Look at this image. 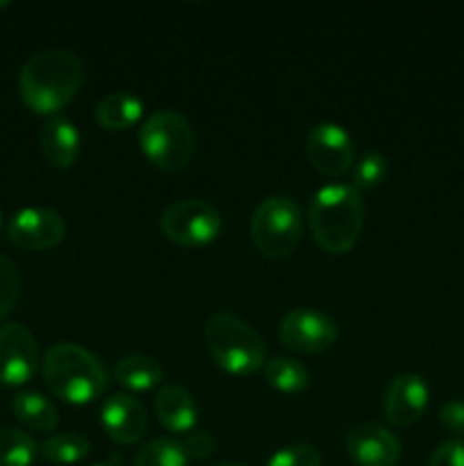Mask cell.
Here are the masks:
<instances>
[{"mask_svg":"<svg viewBox=\"0 0 464 466\" xmlns=\"http://www.w3.org/2000/svg\"><path fill=\"white\" fill-rule=\"evenodd\" d=\"M364 226V203L353 185H328L309 203V230L318 248L344 255L358 244Z\"/></svg>","mask_w":464,"mask_h":466,"instance_id":"7a4b0ae2","label":"cell"},{"mask_svg":"<svg viewBox=\"0 0 464 466\" xmlns=\"http://www.w3.org/2000/svg\"><path fill=\"white\" fill-rule=\"evenodd\" d=\"M205 341L214 362L232 376H253L267 364L262 337L235 314H212L205 326Z\"/></svg>","mask_w":464,"mask_h":466,"instance_id":"277c9868","label":"cell"},{"mask_svg":"<svg viewBox=\"0 0 464 466\" xmlns=\"http://www.w3.org/2000/svg\"><path fill=\"white\" fill-rule=\"evenodd\" d=\"M441 426L453 432L455 440L464 441V400H449L439 410Z\"/></svg>","mask_w":464,"mask_h":466,"instance_id":"f1b7e54d","label":"cell"},{"mask_svg":"<svg viewBox=\"0 0 464 466\" xmlns=\"http://www.w3.org/2000/svg\"><path fill=\"white\" fill-rule=\"evenodd\" d=\"M428 466H464V441L449 440L437 446L428 460Z\"/></svg>","mask_w":464,"mask_h":466,"instance_id":"83f0119b","label":"cell"},{"mask_svg":"<svg viewBox=\"0 0 464 466\" xmlns=\"http://www.w3.org/2000/svg\"><path fill=\"white\" fill-rule=\"evenodd\" d=\"M144 114V100L132 91H112L96 105V121L100 127L112 132L127 130Z\"/></svg>","mask_w":464,"mask_h":466,"instance_id":"e0dca14e","label":"cell"},{"mask_svg":"<svg viewBox=\"0 0 464 466\" xmlns=\"http://www.w3.org/2000/svg\"><path fill=\"white\" fill-rule=\"evenodd\" d=\"M96 466H118V460L112 458L109 462H103V464H96Z\"/></svg>","mask_w":464,"mask_h":466,"instance_id":"f546056e","label":"cell"},{"mask_svg":"<svg viewBox=\"0 0 464 466\" xmlns=\"http://www.w3.org/2000/svg\"><path fill=\"white\" fill-rule=\"evenodd\" d=\"M217 466H241V464H217Z\"/></svg>","mask_w":464,"mask_h":466,"instance_id":"1f68e13d","label":"cell"},{"mask_svg":"<svg viewBox=\"0 0 464 466\" xmlns=\"http://www.w3.org/2000/svg\"><path fill=\"white\" fill-rule=\"evenodd\" d=\"M305 153L312 167L323 176H341L355 164L353 139L341 126L330 121L317 123L305 141Z\"/></svg>","mask_w":464,"mask_h":466,"instance_id":"30bf717a","label":"cell"},{"mask_svg":"<svg viewBox=\"0 0 464 466\" xmlns=\"http://www.w3.org/2000/svg\"><path fill=\"white\" fill-rule=\"evenodd\" d=\"M428 399H430V390H428L426 380L421 376L400 373L389 382L385 391V400H382L387 421L396 428L412 426L426 412Z\"/></svg>","mask_w":464,"mask_h":466,"instance_id":"4fadbf2b","label":"cell"},{"mask_svg":"<svg viewBox=\"0 0 464 466\" xmlns=\"http://www.w3.org/2000/svg\"><path fill=\"white\" fill-rule=\"evenodd\" d=\"M189 458L182 451L180 441L166 440V437H159V440H150L148 444H144L136 453L135 464L132 466H187Z\"/></svg>","mask_w":464,"mask_h":466,"instance_id":"603a6c76","label":"cell"},{"mask_svg":"<svg viewBox=\"0 0 464 466\" xmlns=\"http://www.w3.org/2000/svg\"><path fill=\"white\" fill-rule=\"evenodd\" d=\"M267 466H321V455L309 444H294L276 451Z\"/></svg>","mask_w":464,"mask_h":466,"instance_id":"484cf974","label":"cell"},{"mask_svg":"<svg viewBox=\"0 0 464 466\" xmlns=\"http://www.w3.org/2000/svg\"><path fill=\"white\" fill-rule=\"evenodd\" d=\"M303 232V212L287 196H268L255 208L250 237L264 258L282 259L294 253Z\"/></svg>","mask_w":464,"mask_h":466,"instance_id":"8992f818","label":"cell"},{"mask_svg":"<svg viewBox=\"0 0 464 466\" xmlns=\"http://www.w3.org/2000/svg\"><path fill=\"white\" fill-rule=\"evenodd\" d=\"M91 444L82 435L76 432H64V435H53L39 446L41 458L53 464H76L89 455Z\"/></svg>","mask_w":464,"mask_h":466,"instance_id":"44dd1931","label":"cell"},{"mask_svg":"<svg viewBox=\"0 0 464 466\" xmlns=\"http://www.w3.org/2000/svg\"><path fill=\"white\" fill-rule=\"evenodd\" d=\"M12 412L23 426L36 432L53 431L59 423V412L55 403H50L45 396L36 394V391H21L14 396Z\"/></svg>","mask_w":464,"mask_h":466,"instance_id":"d6986e66","label":"cell"},{"mask_svg":"<svg viewBox=\"0 0 464 466\" xmlns=\"http://www.w3.org/2000/svg\"><path fill=\"white\" fill-rule=\"evenodd\" d=\"M41 153L55 168H71L80 155V132L64 116H50L39 132Z\"/></svg>","mask_w":464,"mask_h":466,"instance_id":"9a60e30c","label":"cell"},{"mask_svg":"<svg viewBox=\"0 0 464 466\" xmlns=\"http://www.w3.org/2000/svg\"><path fill=\"white\" fill-rule=\"evenodd\" d=\"M155 412H157L159 423L168 432L187 435L194 431L196 421H198V405L182 385L159 387L157 396H155Z\"/></svg>","mask_w":464,"mask_h":466,"instance_id":"2e32d148","label":"cell"},{"mask_svg":"<svg viewBox=\"0 0 464 466\" xmlns=\"http://www.w3.org/2000/svg\"><path fill=\"white\" fill-rule=\"evenodd\" d=\"M346 446L358 466H396L403 453L398 437L376 421L355 423L346 437Z\"/></svg>","mask_w":464,"mask_h":466,"instance_id":"7c38bea8","label":"cell"},{"mask_svg":"<svg viewBox=\"0 0 464 466\" xmlns=\"http://www.w3.org/2000/svg\"><path fill=\"white\" fill-rule=\"evenodd\" d=\"M39 367V346L21 323L0 328V385L23 387L35 378Z\"/></svg>","mask_w":464,"mask_h":466,"instance_id":"9c48e42d","label":"cell"},{"mask_svg":"<svg viewBox=\"0 0 464 466\" xmlns=\"http://www.w3.org/2000/svg\"><path fill=\"white\" fill-rule=\"evenodd\" d=\"M339 337L335 319L314 308H296L280 321V341L289 350L305 355H318L335 346Z\"/></svg>","mask_w":464,"mask_h":466,"instance_id":"ba28073f","label":"cell"},{"mask_svg":"<svg viewBox=\"0 0 464 466\" xmlns=\"http://www.w3.org/2000/svg\"><path fill=\"white\" fill-rule=\"evenodd\" d=\"M264 378L268 385L285 394H298L308 390L309 371L298 362L289 358H273L264 364Z\"/></svg>","mask_w":464,"mask_h":466,"instance_id":"ffe728a7","label":"cell"},{"mask_svg":"<svg viewBox=\"0 0 464 466\" xmlns=\"http://www.w3.org/2000/svg\"><path fill=\"white\" fill-rule=\"evenodd\" d=\"M44 382L57 399L71 405L94 403L109 385L103 362L77 344H57L45 353Z\"/></svg>","mask_w":464,"mask_h":466,"instance_id":"3957f363","label":"cell"},{"mask_svg":"<svg viewBox=\"0 0 464 466\" xmlns=\"http://www.w3.org/2000/svg\"><path fill=\"white\" fill-rule=\"evenodd\" d=\"M100 421H103L109 440L121 446H132L141 441V437L146 435V428H148L144 405L130 394L109 396L100 410Z\"/></svg>","mask_w":464,"mask_h":466,"instance_id":"5bb4252c","label":"cell"},{"mask_svg":"<svg viewBox=\"0 0 464 466\" xmlns=\"http://www.w3.org/2000/svg\"><path fill=\"white\" fill-rule=\"evenodd\" d=\"M85 71L82 62L64 48L32 55L18 76L21 100L35 114H57L80 91Z\"/></svg>","mask_w":464,"mask_h":466,"instance_id":"6da1fadb","label":"cell"},{"mask_svg":"<svg viewBox=\"0 0 464 466\" xmlns=\"http://www.w3.org/2000/svg\"><path fill=\"white\" fill-rule=\"evenodd\" d=\"M387 173H389V162L382 153H364L358 162L353 164V187L358 191L376 189L385 182Z\"/></svg>","mask_w":464,"mask_h":466,"instance_id":"cb8c5ba5","label":"cell"},{"mask_svg":"<svg viewBox=\"0 0 464 466\" xmlns=\"http://www.w3.org/2000/svg\"><path fill=\"white\" fill-rule=\"evenodd\" d=\"M7 5H9L7 0H0V9H5V7H7Z\"/></svg>","mask_w":464,"mask_h":466,"instance_id":"4dcf8cb0","label":"cell"},{"mask_svg":"<svg viewBox=\"0 0 464 466\" xmlns=\"http://www.w3.org/2000/svg\"><path fill=\"white\" fill-rule=\"evenodd\" d=\"M18 291H21V278H18L16 264L0 255V321L14 309Z\"/></svg>","mask_w":464,"mask_h":466,"instance_id":"d4e9b609","label":"cell"},{"mask_svg":"<svg viewBox=\"0 0 464 466\" xmlns=\"http://www.w3.org/2000/svg\"><path fill=\"white\" fill-rule=\"evenodd\" d=\"M139 148L159 171H185L194 155V130L182 114L162 109L141 123Z\"/></svg>","mask_w":464,"mask_h":466,"instance_id":"5b68a950","label":"cell"},{"mask_svg":"<svg viewBox=\"0 0 464 466\" xmlns=\"http://www.w3.org/2000/svg\"><path fill=\"white\" fill-rule=\"evenodd\" d=\"M39 453L27 432L18 428H0V466H32Z\"/></svg>","mask_w":464,"mask_h":466,"instance_id":"7402d4cb","label":"cell"},{"mask_svg":"<svg viewBox=\"0 0 464 466\" xmlns=\"http://www.w3.org/2000/svg\"><path fill=\"white\" fill-rule=\"evenodd\" d=\"M162 364L150 355H127L114 364V378L118 385L132 391H148L162 382Z\"/></svg>","mask_w":464,"mask_h":466,"instance_id":"ac0fdd59","label":"cell"},{"mask_svg":"<svg viewBox=\"0 0 464 466\" xmlns=\"http://www.w3.org/2000/svg\"><path fill=\"white\" fill-rule=\"evenodd\" d=\"M164 237L185 248L212 244L221 232V214L200 198H182L168 205L159 218Z\"/></svg>","mask_w":464,"mask_h":466,"instance_id":"52a82bcc","label":"cell"},{"mask_svg":"<svg viewBox=\"0 0 464 466\" xmlns=\"http://www.w3.org/2000/svg\"><path fill=\"white\" fill-rule=\"evenodd\" d=\"M66 235V223L55 209L25 208L12 217L7 237L16 248L48 250L55 248Z\"/></svg>","mask_w":464,"mask_h":466,"instance_id":"8fae6325","label":"cell"},{"mask_svg":"<svg viewBox=\"0 0 464 466\" xmlns=\"http://www.w3.org/2000/svg\"><path fill=\"white\" fill-rule=\"evenodd\" d=\"M182 451L187 453V458H196V460H205L214 453L217 449V440H214L209 432H187L185 440L180 441Z\"/></svg>","mask_w":464,"mask_h":466,"instance_id":"4316f807","label":"cell"},{"mask_svg":"<svg viewBox=\"0 0 464 466\" xmlns=\"http://www.w3.org/2000/svg\"><path fill=\"white\" fill-rule=\"evenodd\" d=\"M0 228H3V217H0Z\"/></svg>","mask_w":464,"mask_h":466,"instance_id":"d6a6232c","label":"cell"}]
</instances>
